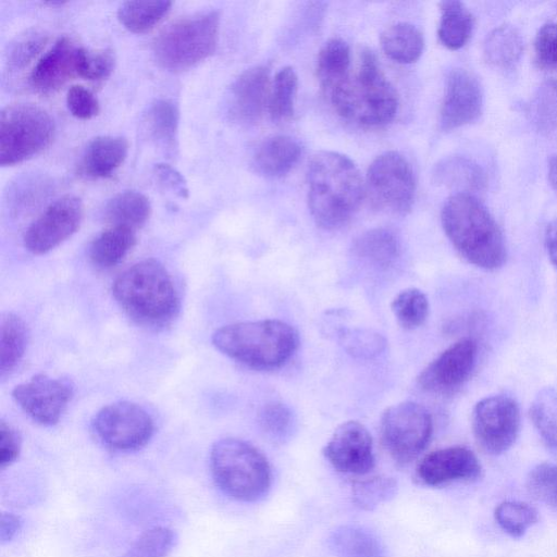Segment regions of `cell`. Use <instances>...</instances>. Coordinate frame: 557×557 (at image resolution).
<instances>
[{"instance_id": "cell-32", "label": "cell", "mask_w": 557, "mask_h": 557, "mask_svg": "<svg viewBox=\"0 0 557 557\" xmlns=\"http://www.w3.org/2000/svg\"><path fill=\"white\" fill-rule=\"evenodd\" d=\"M27 327L14 313H4L0 326V373H10L23 358L27 346Z\"/></svg>"}, {"instance_id": "cell-21", "label": "cell", "mask_w": 557, "mask_h": 557, "mask_svg": "<svg viewBox=\"0 0 557 557\" xmlns=\"http://www.w3.org/2000/svg\"><path fill=\"white\" fill-rule=\"evenodd\" d=\"M128 143L121 136H98L87 145L79 162L82 175L91 178L110 176L126 159Z\"/></svg>"}, {"instance_id": "cell-14", "label": "cell", "mask_w": 557, "mask_h": 557, "mask_svg": "<svg viewBox=\"0 0 557 557\" xmlns=\"http://www.w3.org/2000/svg\"><path fill=\"white\" fill-rule=\"evenodd\" d=\"M72 395V387L67 382L46 374L34 375L12 391L15 403L41 425L58 423Z\"/></svg>"}, {"instance_id": "cell-16", "label": "cell", "mask_w": 557, "mask_h": 557, "mask_svg": "<svg viewBox=\"0 0 557 557\" xmlns=\"http://www.w3.org/2000/svg\"><path fill=\"white\" fill-rule=\"evenodd\" d=\"M329 462L339 472L363 475L374 467L373 442L358 421H346L333 433L323 449Z\"/></svg>"}, {"instance_id": "cell-35", "label": "cell", "mask_w": 557, "mask_h": 557, "mask_svg": "<svg viewBox=\"0 0 557 557\" xmlns=\"http://www.w3.org/2000/svg\"><path fill=\"white\" fill-rule=\"evenodd\" d=\"M298 86V77L294 69H281L271 85L268 111L274 121H286L294 114V100Z\"/></svg>"}, {"instance_id": "cell-29", "label": "cell", "mask_w": 557, "mask_h": 557, "mask_svg": "<svg viewBox=\"0 0 557 557\" xmlns=\"http://www.w3.org/2000/svg\"><path fill=\"white\" fill-rule=\"evenodd\" d=\"M354 253L381 268L395 262L400 253L397 236L387 228H373L359 235L352 244Z\"/></svg>"}, {"instance_id": "cell-36", "label": "cell", "mask_w": 557, "mask_h": 557, "mask_svg": "<svg viewBox=\"0 0 557 557\" xmlns=\"http://www.w3.org/2000/svg\"><path fill=\"white\" fill-rule=\"evenodd\" d=\"M178 119V109L173 101L158 99L148 108L145 115V124L153 139L165 146H173L177 133Z\"/></svg>"}, {"instance_id": "cell-52", "label": "cell", "mask_w": 557, "mask_h": 557, "mask_svg": "<svg viewBox=\"0 0 557 557\" xmlns=\"http://www.w3.org/2000/svg\"><path fill=\"white\" fill-rule=\"evenodd\" d=\"M545 245L548 258L553 265L557 269V220H555L547 227L545 235Z\"/></svg>"}, {"instance_id": "cell-48", "label": "cell", "mask_w": 557, "mask_h": 557, "mask_svg": "<svg viewBox=\"0 0 557 557\" xmlns=\"http://www.w3.org/2000/svg\"><path fill=\"white\" fill-rule=\"evenodd\" d=\"M21 453V436L10 424L0 422V466L4 469L11 466Z\"/></svg>"}, {"instance_id": "cell-11", "label": "cell", "mask_w": 557, "mask_h": 557, "mask_svg": "<svg viewBox=\"0 0 557 557\" xmlns=\"http://www.w3.org/2000/svg\"><path fill=\"white\" fill-rule=\"evenodd\" d=\"M92 429L99 441L109 448L133 451L150 441L154 424L148 412L137 404L119 401L97 412Z\"/></svg>"}, {"instance_id": "cell-23", "label": "cell", "mask_w": 557, "mask_h": 557, "mask_svg": "<svg viewBox=\"0 0 557 557\" xmlns=\"http://www.w3.org/2000/svg\"><path fill=\"white\" fill-rule=\"evenodd\" d=\"M433 181L440 186L457 190L456 194H471L486 185L484 170L474 161L462 156L442 159L433 169Z\"/></svg>"}, {"instance_id": "cell-19", "label": "cell", "mask_w": 557, "mask_h": 557, "mask_svg": "<svg viewBox=\"0 0 557 557\" xmlns=\"http://www.w3.org/2000/svg\"><path fill=\"white\" fill-rule=\"evenodd\" d=\"M270 88L267 67L255 66L244 71L230 89L228 113L232 119L246 125L258 122L268 109Z\"/></svg>"}, {"instance_id": "cell-13", "label": "cell", "mask_w": 557, "mask_h": 557, "mask_svg": "<svg viewBox=\"0 0 557 557\" xmlns=\"http://www.w3.org/2000/svg\"><path fill=\"white\" fill-rule=\"evenodd\" d=\"M83 216L84 206L78 197L65 195L57 199L27 227L25 248L34 255L54 249L79 228Z\"/></svg>"}, {"instance_id": "cell-4", "label": "cell", "mask_w": 557, "mask_h": 557, "mask_svg": "<svg viewBox=\"0 0 557 557\" xmlns=\"http://www.w3.org/2000/svg\"><path fill=\"white\" fill-rule=\"evenodd\" d=\"M112 293L123 311L136 323L162 329L176 318L180 299L168 270L157 260L139 261L114 281Z\"/></svg>"}, {"instance_id": "cell-53", "label": "cell", "mask_w": 557, "mask_h": 557, "mask_svg": "<svg viewBox=\"0 0 557 557\" xmlns=\"http://www.w3.org/2000/svg\"><path fill=\"white\" fill-rule=\"evenodd\" d=\"M548 181L557 191V152L552 154L548 159Z\"/></svg>"}, {"instance_id": "cell-9", "label": "cell", "mask_w": 557, "mask_h": 557, "mask_svg": "<svg viewBox=\"0 0 557 557\" xmlns=\"http://www.w3.org/2000/svg\"><path fill=\"white\" fill-rule=\"evenodd\" d=\"M364 190L374 208L394 214L407 213L416 194L409 162L396 151L380 154L368 169Z\"/></svg>"}, {"instance_id": "cell-3", "label": "cell", "mask_w": 557, "mask_h": 557, "mask_svg": "<svg viewBox=\"0 0 557 557\" xmlns=\"http://www.w3.org/2000/svg\"><path fill=\"white\" fill-rule=\"evenodd\" d=\"M441 219L448 239L468 262L485 270H495L504 264L506 245L502 230L472 194L449 197Z\"/></svg>"}, {"instance_id": "cell-10", "label": "cell", "mask_w": 557, "mask_h": 557, "mask_svg": "<svg viewBox=\"0 0 557 557\" xmlns=\"http://www.w3.org/2000/svg\"><path fill=\"white\" fill-rule=\"evenodd\" d=\"M433 430L428 409L403 401L385 409L381 417V438L391 457L400 463L414 459L426 447Z\"/></svg>"}, {"instance_id": "cell-39", "label": "cell", "mask_w": 557, "mask_h": 557, "mask_svg": "<svg viewBox=\"0 0 557 557\" xmlns=\"http://www.w3.org/2000/svg\"><path fill=\"white\" fill-rule=\"evenodd\" d=\"M176 533L166 527L144 531L122 557H166L175 547Z\"/></svg>"}, {"instance_id": "cell-26", "label": "cell", "mask_w": 557, "mask_h": 557, "mask_svg": "<svg viewBox=\"0 0 557 557\" xmlns=\"http://www.w3.org/2000/svg\"><path fill=\"white\" fill-rule=\"evenodd\" d=\"M150 213L148 197L136 190L116 194L104 207V219L109 226L126 227L135 232L146 224Z\"/></svg>"}, {"instance_id": "cell-8", "label": "cell", "mask_w": 557, "mask_h": 557, "mask_svg": "<svg viewBox=\"0 0 557 557\" xmlns=\"http://www.w3.org/2000/svg\"><path fill=\"white\" fill-rule=\"evenodd\" d=\"M54 122L33 103L7 106L0 113V164L21 163L46 149L54 136Z\"/></svg>"}, {"instance_id": "cell-31", "label": "cell", "mask_w": 557, "mask_h": 557, "mask_svg": "<svg viewBox=\"0 0 557 557\" xmlns=\"http://www.w3.org/2000/svg\"><path fill=\"white\" fill-rule=\"evenodd\" d=\"M351 67L349 46L339 38L330 39L319 52L317 76L325 95L339 84Z\"/></svg>"}, {"instance_id": "cell-33", "label": "cell", "mask_w": 557, "mask_h": 557, "mask_svg": "<svg viewBox=\"0 0 557 557\" xmlns=\"http://www.w3.org/2000/svg\"><path fill=\"white\" fill-rule=\"evenodd\" d=\"M171 1H125L117 10L120 23L133 33H145L170 11Z\"/></svg>"}, {"instance_id": "cell-37", "label": "cell", "mask_w": 557, "mask_h": 557, "mask_svg": "<svg viewBox=\"0 0 557 557\" xmlns=\"http://www.w3.org/2000/svg\"><path fill=\"white\" fill-rule=\"evenodd\" d=\"M530 115L541 133L557 135V79L540 85L530 103Z\"/></svg>"}, {"instance_id": "cell-50", "label": "cell", "mask_w": 557, "mask_h": 557, "mask_svg": "<svg viewBox=\"0 0 557 557\" xmlns=\"http://www.w3.org/2000/svg\"><path fill=\"white\" fill-rule=\"evenodd\" d=\"M157 180L182 198L188 197V188L183 175L169 164L160 163L154 166Z\"/></svg>"}, {"instance_id": "cell-51", "label": "cell", "mask_w": 557, "mask_h": 557, "mask_svg": "<svg viewBox=\"0 0 557 557\" xmlns=\"http://www.w3.org/2000/svg\"><path fill=\"white\" fill-rule=\"evenodd\" d=\"M22 528L20 516L12 512H2L0 519V542L9 543Z\"/></svg>"}, {"instance_id": "cell-40", "label": "cell", "mask_w": 557, "mask_h": 557, "mask_svg": "<svg viewBox=\"0 0 557 557\" xmlns=\"http://www.w3.org/2000/svg\"><path fill=\"white\" fill-rule=\"evenodd\" d=\"M352 502L363 510H372L394 497L397 483L393 478L377 475L352 484Z\"/></svg>"}, {"instance_id": "cell-12", "label": "cell", "mask_w": 557, "mask_h": 557, "mask_svg": "<svg viewBox=\"0 0 557 557\" xmlns=\"http://www.w3.org/2000/svg\"><path fill=\"white\" fill-rule=\"evenodd\" d=\"M520 410L515 399L494 395L481 399L473 409L472 429L479 445L488 454L508 450L520 431Z\"/></svg>"}, {"instance_id": "cell-38", "label": "cell", "mask_w": 557, "mask_h": 557, "mask_svg": "<svg viewBox=\"0 0 557 557\" xmlns=\"http://www.w3.org/2000/svg\"><path fill=\"white\" fill-rule=\"evenodd\" d=\"M392 311L406 330H413L424 323L429 314V301L418 288H406L398 293L392 301Z\"/></svg>"}, {"instance_id": "cell-27", "label": "cell", "mask_w": 557, "mask_h": 557, "mask_svg": "<svg viewBox=\"0 0 557 557\" xmlns=\"http://www.w3.org/2000/svg\"><path fill=\"white\" fill-rule=\"evenodd\" d=\"M523 53V39L511 25H500L494 28L483 45L485 62L499 70L513 67Z\"/></svg>"}, {"instance_id": "cell-43", "label": "cell", "mask_w": 557, "mask_h": 557, "mask_svg": "<svg viewBox=\"0 0 557 557\" xmlns=\"http://www.w3.org/2000/svg\"><path fill=\"white\" fill-rule=\"evenodd\" d=\"M114 66L113 55L107 50L90 51L78 48L76 60L77 76L89 81L107 78Z\"/></svg>"}, {"instance_id": "cell-34", "label": "cell", "mask_w": 557, "mask_h": 557, "mask_svg": "<svg viewBox=\"0 0 557 557\" xmlns=\"http://www.w3.org/2000/svg\"><path fill=\"white\" fill-rule=\"evenodd\" d=\"M529 416L545 444L557 448V391L552 386L540 389L530 405Z\"/></svg>"}, {"instance_id": "cell-49", "label": "cell", "mask_w": 557, "mask_h": 557, "mask_svg": "<svg viewBox=\"0 0 557 557\" xmlns=\"http://www.w3.org/2000/svg\"><path fill=\"white\" fill-rule=\"evenodd\" d=\"M45 38L39 35L28 36L17 41L9 55V63L15 69L25 66L41 50Z\"/></svg>"}, {"instance_id": "cell-2", "label": "cell", "mask_w": 557, "mask_h": 557, "mask_svg": "<svg viewBox=\"0 0 557 557\" xmlns=\"http://www.w3.org/2000/svg\"><path fill=\"white\" fill-rule=\"evenodd\" d=\"M326 96L339 116L363 127L388 124L398 109L397 92L369 49Z\"/></svg>"}, {"instance_id": "cell-7", "label": "cell", "mask_w": 557, "mask_h": 557, "mask_svg": "<svg viewBox=\"0 0 557 557\" xmlns=\"http://www.w3.org/2000/svg\"><path fill=\"white\" fill-rule=\"evenodd\" d=\"M220 16L215 11L180 18L156 37L157 62L170 71L187 70L212 54L216 48Z\"/></svg>"}, {"instance_id": "cell-22", "label": "cell", "mask_w": 557, "mask_h": 557, "mask_svg": "<svg viewBox=\"0 0 557 557\" xmlns=\"http://www.w3.org/2000/svg\"><path fill=\"white\" fill-rule=\"evenodd\" d=\"M300 156L301 147L296 139L276 135L259 144L252 157V164L261 175L281 177L295 166Z\"/></svg>"}, {"instance_id": "cell-47", "label": "cell", "mask_w": 557, "mask_h": 557, "mask_svg": "<svg viewBox=\"0 0 557 557\" xmlns=\"http://www.w3.org/2000/svg\"><path fill=\"white\" fill-rule=\"evenodd\" d=\"M343 343L347 351L361 357H371L380 352L385 341L380 334L371 331H350L343 336Z\"/></svg>"}, {"instance_id": "cell-45", "label": "cell", "mask_w": 557, "mask_h": 557, "mask_svg": "<svg viewBox=\"0 0 557 557\" xmlns=\"http://www.w3.org/2000/svg\"><path fill=\"white\" fill-rule=\"evenodd\" d=\"M260 424L271 438L284 440L290 433L293 424L292 412L282 403H269L261 410Z\"/></svg>"}, {"instance_id": "cell-20", "label": "cell", "mask_w": 557, "mask_h": 557, "mask_svg": "<svg viewBox=\"0 0 557 557\" xmlns=\"http://www.w3.org/2000/svg\"><path fill=\"white\" fill-rule=\"evenodd\" d=\"M77 46L69 38H59L36 61L29 74L30 87L41 94H50L77 76Z\"/></svg>"}, {"instance_id": "cell-18", "label": "cell", "mask_w": 557, "mask_h": 557, "mask_svg": "<svg viewBox=\"0 0 557 557\" xmlns=\"http://www.w3.org/2000/svg\"><path fill=\"white\" fill-rule=\"evenodd\" d=\"M482 468L474 453L465 446H450L425 455L417 476L425 485L441 486L456 481L475 480Z\"/></svg>"}, {"instance_id": "cell-24", "label": "cell", "mask_w": 557, "mask_h": 557, "mask_svg": "<svg viewBox=\"0 0 557 557\" xmlns=\"http://www.w3.org/2000/svg\"><path fill=\"white\" fill-rule=\"evenodd\" d=\"M329 547L336 557H386L380 537L366 527L345 524L329 537Z\"/></svg>"}, {"instance_id": "cell-41", "label": "cell", "mask_w": 557, "mask_h": 557, "mask_svg": "<svg viewBox=\"0 0 557 557\" xmlns=\"http://www.w3.org/2000/svg\"><path fill=\"white\" fill-rule=\"evenodd\" d=\"M495 519L500 528L515 537L522 536L539 520V513L531 505L508 500L495 509Z\"/></svg>"}, {"instance_id": "cell-28", "label": "cell", "mask_w": 557, "mask_h": 557, "mask_svg": "<svg viewBox=\"0 0 557 557\" xmlns=\"http://www.w3.org/2000/svg\"><path fill=\"white\" fill-rule=\"evenodd\" d=\"M380 41L385 54L401 64L416 62L424 47L422 33L409 23L391 25L382 33Z\"/></svg>"}, {"instance_id": "cell-42", "label": "cell", "mask_w": 557, "mask_h": 557, "mask_svg": "<svg viewBox=\"0 0 557 557\" xmlns=\"http://www.w3.org/2000/svg\"><path fill=\"white\" fill-rule=\"evenodd\" d=\"M527 488L535 499L557 510V466L536 465L528 474Z\"/></svg>"}, {"instance_id": "cell-46", "label": "cell", "mask_w": 557, "mask_h": 557, "mask_svg": "<svg viewBox=\"0 0 557 557\" xmlns=\"http://www.w3.org/2000/svg\"><path fill=\"white\" fill-rule=\"evenodd\" d=\"M66 104L72 115L81 120L91 119L100 110L97 97L82 85H73L69 88Z\"/></svg>"}, {"instance_id": "cell-15", "label": "cell", "mask_w": 557, "mask_h": 557, "mask_svg": "<svg viewBox=\"0 0 557 557\" xmlns=\"http://www.w3.org/2000/svg\"><path fill=\"white\" fill-rule=\"evenodd\" d=\"M476 343L462 338L446 348L418 376L420 387L435 394L456 391L470 377L476 360Z\"/></svg>"}, {"instance_id": "cell-1", "label": "cell", "mask_w": 557, "mask_h": 557, "mask_svg": "<svg viewBox=\"0 0 557 557\" xmlns=\"http://www.w3.org/2000/svg\"><path fill=\"white\" fill-rule=\"evenodd\" d=\"M307 182L310 213L325 230L345 225L359 209L366 193L356 164L335 151H320L312 157Z\"/></svg>"}, {"instance_id": "cell-25", "label": "cell", "mask_w": 557, "mask_h": 557, "mask_svg": "<svg viewBox=\"0 0 557 557\" xmlns=\"http://www.w3.org/2000/svg\"><path fill=\"white\" fill-rule=\"evenodd\" d=\"M136 232L121 226H109L90 244V261L100 269L117 265L136 244Z\"/></svg>"}, {"instance_id": "cell-6", "label": "cell", "mask_w": 557, "mask_h": 557, "mask_svg": "<svg viewBox=\"0 0 557 557\" xmlns=\"http://www.w3.org/2000/svg\"><path fill=\"white\" fill-rule=\"evenodd\" d=\"M212 476L230 497L252 503L271 485V469L264 455L251 444L233 437L215 442L210 451Z\"/></svg>"}, {"instance_id": "cell-17", "label": "cell", "mask_w": 557, "mask_h": 557, "mask_svg": "<svg viewBox=\"0 0 557 557\" xmlns=\"http://www.w3.org/2000/svg\"><path fill=\"white\" fill-rule=\"evenodd\" d=\"M483 108V91L478 78L467 70H453L446 81L441 107L442 129L451 131L475 121Z\"/></svg>"}, {"instance_id": "cell-5", "label": "cell", "mask_w": 557, "mask_h": 557, "mask_svg": "<svg viewBox=\"0 0 557 557\" xmlns=\"http://www.w3.org/2000/svg\"><path fill=\"white\" fill-rule=\"evenodd\" d=\"M212 344L222 354L253 369L270 370L295 354L297 331L281 320L238 322L218 329Z\"/></svg>"}, {"instance_id": "cell-44", "label": "cell", "mask_w": 557, "mask_h": 557, "mask_svg": "<svg viewBox=\"0 0 557 557\" xmlns=\"http://www.w3.org/2000/svg\"><path fill=\"white\" fill-rule=\"evenodd\" d=\"M534 61L539 69L557 71V24L545 23L534 39Z\"/></svg>"}, {"instance_id": "cell-30", "label": "cell", "mask_w": 557, "mask_h": 557, "mask_svg": "<svg viewBox=\"0 0 557 557\" xmlns=\"http://www.w3.org/2000/svg\"><path fill=\"white\" fill-rule=\"evenodd\" d=\"M441 22L438 38L450 50L462 48L470 39L473 30V16L466 5L456 0L440 3Z\"/></svg>"}]
</instances>
